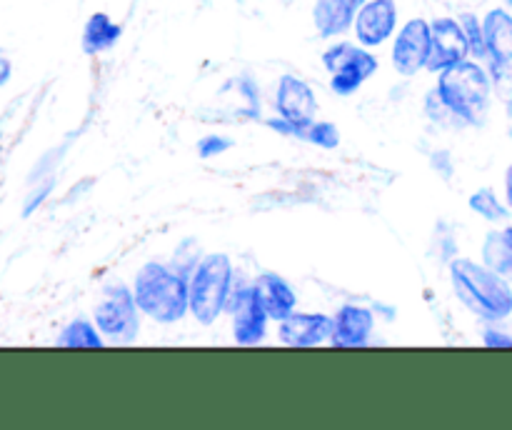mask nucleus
<instances>
[{
  "label": "nucleus",
  "instance_id": "13",
  "mask_svg": "<svg viewBox=\"0 0 512 430\" xmlns=\"http://www.w3.org/2000/svg\"><path fill=\"white\" fill-rule=\"evenodd\" d=\"M375 318L363 305H343L333 318V348H365L373 335Z\"/></svg>",
  "mask_w": 512,
  "mask_h": 430
},
{
  "label": "nucleus",
  "instance_id": "27",
  "mask_svg": "<svg viewBox=\"0 0 512 430\" xmlns=\"http://www.w3.org/2000/svg\"><path fill=\"white\" fill-rule=\"evenodd\" d=\"M505 198H508V205L512 208V163L505 170Z\"/></svg>",
  "mask_w": 512,
  "mask_h": 430
},
{
  "label": "nucleus",
  "instance_id": "17",
  "mask_svg": "<svg viewBox=\"0 0 512 430\" xmlns=\"http://www.w3.org/2000/svg\"><path fill=\"white\" fill-rule=\"evenodd\" d=\"M120 35L123 28L108 13H93L83 28V50L90 55L105 53L118 43Z\"/></svg>",
  "mask_w": 512,
  "mask_h": 430
},
{
  "label": "nucleus",
  "instance_id": "3",
  "mask_svg": "<svg viewBox=\"0 0 512 430\" xmlns=\"http://www.w3.org/2000/svg\"><path fill=\"white\" fill-rule=\"evenodd\" d=\"M435 95L455 120L483 125L490 108V75L475 60H463L440 73Z\"/></svg>",
  "mask_w": 512,
  "mask_h": 430
},
{
  "label": "nucleus",
  "instance_id": "26",
  "mask_svg": "<svg viewBox=\"0 0 512 430\" xmlns=\"http://www.w3.org/2000/svg\"><path fill=\"white\" fill-rule=\"evenodd\" d=\"M10 75H13V63H10L8 55H5L3 50H0V88H3V85L8 83Z\"/></svg>",
  "mask_w": 512,
  "mask_h": 430
},
{
  "label": "nucleus",
  "instance_id": "14",
  "mask_svg": "<svg viewBox=\"0 0 512 430\" xmlns=\"http://www.w3.org/2000/svg\"><path fill=\"white\" fill-rule=\"evenodd\" d=\"M365 0H315L313 23L320 38H338L355 25Z\"/></svg>",
  "mask_w": 512,
  "mask_h": 430
},
{
  "label": "nucleus",
  "instance_id": "8",
  "mask_svg": "<svg viewBox=\"0 0 512 430\" xmlns=\"http://www.w3.org/2000/svg\"><path fill=\"white\" fill-rule=\"evenodd\" d=\"M228 310L233 313V338L238 345H258L268 330V310L260 300L258 288L245 285V288L233 290Z\"/></svg>",
  "mask_w": 512,
  "mask_h": 430
},
{
  "label": "nucleus",
  "instance_id": "24",
  "mask_svg": "<svg viewBox=\"0 0 512 430\" xmlns=\"http://www.w3.org/2000/svg\"><path fill=\"white\" fill-rule=\"evenodd\" d=\"M483 343L488 348H512V333L503 328H488L483 333Z\"/></svg>",
  "mask_w": 512,
  "mask_h": 430
},
{
  "label": "nucleus",
  "instance_id": "25",
  "mask_svg": "<svg viewBox=\"0 0 512 430\" xmlns=\"http://www.w3.org/2000/svg\"><path fill=\"white\" fill-rule=\"evenodd\" d=\"M50 188H53V180H50V183H45L43 188H40V193H35L33 198H30L28 203H25V210H23V213H25V215H30V213H33V210H35V205H40V203H43V198H45V195L50 193Z\"/></svg>",
  "mask_w": 512,
  "mask_h": 430
},
{
  "label": "nucleus",
  "instance_id": "23",
  "mask_svg": "<svg viewBox=\"0 0 512 430\" xmlns=\"http://www.w3.org/2000/svg\"><path fill=\"white\" fill-rule=\"evenodd\" d=\"M233 148V140L225 138V135H205L198 140V155L200 158H215V155H223L225 150Z\"/></svg>",
  "mask_w": 512,
  "mask_h": 430
},
{
  "label": "nucleus",
  "instance_id": "15",
  "mask_svg": "<svg viewBox=\"0 0 512 430\" xmlns=\"http://www.w3.org/2000/svg\"><path fill=\"white\" fill-rule=\"evenodd\" d=\"M485 48H488L490 65L512 63V13L505 8L488 10L483 18Z\"/></svg>",
  "mask_w": 512,
  "mask_h": 430
},
{
  "label": "nucleus",
  "instance_id": "16",
  "mask_svg": "<svg viewBox=\"0 0 512 430\" xmlns=\"http://www.w3.org/2000/svg\"><path fill=\"white\" fill-rule=\"evenodd\" d=\"M255 288H258L260 300H263L265 310H268L270 320H285L288 315L295 313L298 308V298H295V290L290 288V283L285 278H280L278 273H263L255 280Z\"/></svg>",
  "mask_w": 512,
  "mask_h": 430
},
{
  "label": "nucleus",
  "instance_id": "19",
  "mask_svg": "<svg viewBox=\"0 0 512 430\" xmlns=\"http://www.w3.org/2000/svg\"><path fill=\"white\" fill-rule=\"evenodd\" d=\"M483 260L488 268L495 270V273L512 275V248L503 230H500V233L498 230L488 233V238H485L483 243Z\"/></svg>",
  "mask_w": 512,
  "mask_h": 430
},
{
  "label": "nucleus",
  "instance_id": "12",
  "mask_svg": "<svg viewBox=\"0 0 512 430\" xmlns=\"http://www.w3.org/2000/svg\"><path fill=\"white\" fill-rule=\"evenodd\" d=\"M333 335V318L325 313H298L280 320V340L290 348H315Z\"/></svg>",
  "mask_w": 512,
  "mask_h": 430
},
{
  "label": "nucleus",
  "instance_id": "9",
  "mask_svg": "<svg viewBox=\"0 0 512 430\" xmlns=\"http://www.w3.org/2000/svg\"><path fill=\"white\" fill-rule=\"evenodd\" d=\"M430 28H433V53H430L428 63L430 73H443L445 68H453V65L468 60L470 43L458 18H435Z\"/></svg>",
  "mask_w": 512,
  "mask_h": 430
},
{
  "label": "nucleus",
  "instance_id": "18",
  "mask_svg": "<svg viewBox=\"0 0 512 430\" xmlns=\"http://www.w3.org/2000/svg\"><path fill=\"white\" fill-rule=\"evenodd\" d=\"M60 348H103V333L90 320H73L58 338Z\"/></svg>",
  "mask_w": 512,
  "mask_h": 430
},
{
  "label": "nucleus",
  "instance_id": "6",
  "mask_svg": "<svg viewBox=\"0 0 512 430\" xmlns=\"http://www.w3.org/2000/svg\"><path fill=\"white\" fill-rule=\"evenodd\" d=\"M323 65L330 73V88L335 95H353L378 70V58L365 45L335 43L323 53Z\"/></svg>",
  "mask_w": 512,
  "mask_h": 430
},
{
  "label": "nucleus",
  "instance_id": "5",
  "mask_svg": "<svg viewBox=\"0 0 512 430\" xmlns=\"http://www.w3.org/2000/svg\"><path fill=\"white\" fill-rule=\"evenodd\" d=\"M93 320L98 330L108 338L130 343L140 330V308L135 303V293L125 283L105 285L103 298L95 305Z\"/></svg>",
  "mask_w": 512,
  "mask_h": 430
},
{
  "label": "nucleus",
  "instance_id": "7",
  "mask_svg": "<svg viewBox=\"0 0 512 430\" xmlns=\"http://www.w3.org/2000/svg\"><path fill=\"white\" fill-rule=\"evenodd\" d=\"M433 53V28L428 20L413 18L398 30L393 43V65L400 75L410 78L418 70L428 68Z\"/></svg>",
  "mask_w": 512,
  "mask_h": 430
},
{
  "label": "nucleus",
  "instance_id": "21",
  "mask_svg": "<svg viewBox=\"0 0 512 430\" xmlns=\"http://www.w3.org/2000/svg\"><path fill=\"white\" fill-rule=\"evenodd\" d=\"M458 20H460V25H463L465 38H468V43H470V55H475L478 60L488 58V48H485L483 20H480L475 13H460Z\"/></svg>",
  "mask_w": 512,
  "mask_h": 430
},
{
  "label": "nucleus",
  "instance_id": "2",
  "mask_svg": "<svg viewBox=\"0 0 512 430\" xmlns=\"http://www.w3.org/2000/svg\"><path fill=\"white\" fill-rule=\"evenodd\" d=\"M140 313L158 323H178L190 313L188 278L163 263H145L133 283Z\"/></svg>",
  "mask_w": 512,
  "mask_h": 430
},
{
  "label": "nucleus",
  "instance_id": "1",
  "mask_svg": "<svg viewBox=\"0 0 512 430\" xmlns=\"http://www.w3.org/2000/svg\"><path fill=\"white\" fill-rule=\"evenodd\" d=\"M450 280L465 308L473 310L483 320L500 323L512 315V285L505 280V275L495 273L488 265L455 258L450 260Z\"/></svg>",
  "mask_w": 512,
  "mask_h": 430
},
{
  "label": "nucleus",
  "instance_id": "4",
  "mask_svg": "<svg viewBox=\"0 0 512 430\" xmlns=\"http://www.w3.org/2000/svg\"><path fill=\"white\" fill-rule=\"evenodd\" d=\"M233 263L225 253H210L195 265L188 278L190 288V313L198 323L210 325L228 310L233 295Z\"/></svg>",
  "mask_w": 512,
  "mask_h": 430
},
{
  "label": "nucleus",
  "instance_id": "28",
  "mask_svg": "<svg viewBox=\"0 0 512 430\" xmlns=\"http://www.w3.org/2000/svg\"><path fill=\"white\" fill-rule=\"evenodd\" d=\"M503 233H505V238H508V243H510V248H512V228H505Z\"/></svg>",
  "mask_w": 512,
  "mask_h": 430
},
{
  "label": "nucleus",
  "instance_id": "22",
  "mask_svg": "<svg viewBox=\"0 0 512 430\" xmlns=\"http://www.w3.org/2000/svg\"><path fill=\"white\" fill-rule=\"evenodd\" d=\"M305 140L318 148L325 150H333L340 145V133H338V125L328 123V120H318V123H310L308 130H305Z\"/></svg>",
  "mask_w": 512,
  "mask_h": 430
},
{
  "label": "nucleus",
  "instance_id": "11",
  "mask_svg": "<svg viewBox=\"0 0 512 430\" xmlns=\"http://www.w3.org/2000/svg\"><path fill=\"white\" fill-rule=\"evenodd\" d=\"M275 105H278L280 118L290 120L298 128L308 130L310 123H315V113H318V98H315L313 88L305 83L298 75H283L278 80V95H275Z\"/></svg>",
  "mask_w": 512,
  "mask_h": 430
},
{
  "label": "nucleus",
  "instance_id": "10",
  "mask_svg": "<svg viewBox=\"0 0 512 430\" xmlns=\"http://www.w3.org/2000/svg\"><path fill=\"white\" fill-rule=\"evenodd\" d=\"M398 28V3L395 0H365L355 18V35L365 48H380L385 40L393 38Z\"/></svg>",
  "mask_w": 512,
  "mask_h": 430
},
{
  "label": "nucleus",
  "instance_id": "29",
  "mask_svg": "<svg viewBox=\"0 0 512 430\" xmlns=\"http://www.w3.org/2000/svg\"><path fill=\"white\" fill-rule=\"evenodd\" d=\"M505 3H508V5H510V8H512V0H505Z\"/></svg>",
  "mask_w": 512,
  "mask_h": 430
},
{
  "label": "nucleus",
  "instance_id": "20",
  "mask_svg": "<svg viewBox=\"0 0 512 430\" xmlns=\"http://www.w3.org/2000/svg\"><path fill=\"white\" fill-rule=\"evenodd\" d=\"M468 203H470V210H473V213H478L480 218L490 220V223L508 220V215H510V210L500 203L498 195H495L490 188H480L478 193L470 195Z\"/></svg>",
  "mask_w": 512,
  "mask_h": 430
}]
</instances>
